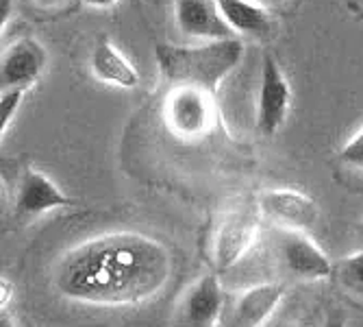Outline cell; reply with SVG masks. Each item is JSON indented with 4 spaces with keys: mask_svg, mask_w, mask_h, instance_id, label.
Instances as JSON below:
<instances>
[{
    "mask_svg": "<svg viewBox=\"0 0 363 327\" xmlns=\"http://www.w3.org/2000/svg\"><path fill=\"white\" fill-rule=\"evenodd\" d=\"M324 327H346V323L340 316H328L326 323H324Z\"/></svg>",
    "mask_w": 363,
    "mask_h": 327,
    "instance_id": "7402d4cb",
    "label": "cell"
},
{
    "mask_svg": "<svg viewBox=\"0 0 363 327\" xmlns=\"http://www.w3.org/2000/svg\"><path fill=\"white\" fill-rule=\"evenodd\" d=\"M83 3L87 7H94V9H107L116 3V0H83Z\"/></svg>",
    "mask_w": 363,
    "mask_h": 327,
    "instance_id": "ffe728a7",
    "label": "cell"
},
{
    "mask_svg": "<svg viewBox=\"0 0 363 327\" xmlns=\"http://www.w3.org/2000/svg\"><path fill=\"white\" fill-rule=\"evenodd\" d=\"M218 7L226 24L240 36L268 38L272 33V20L268 11L250 0H218Z\"/></svg>",
    "mask_w": 363,
    "mask_h": 327,
    "instance_id": "5bb4252c",
    "label": "cell"
},
{
    "mask_svg": "<svg viewBox=\"0 0 363 327\" xmlns=\"http://www.w3.org/2000/svg\"><path fill=\"white\" fill-rule=\"evenodd\" d=\"M9 297H13V284L7 277H3L0 279V310H7Z\"/></svg>",
    "mask_w": 363,
    "mask_h": 327,
    "instance_id": "ac0fdd59",
    "label": "cell"
},
{
    "mask_svg": "<svg viewBox=\"0 0 363 327\" xmlns=\"http://www.w3.org/2000/svg\"><path fill=\"white\" fill-rule=\"evenodd\" d=\"M250 3H257L261 7H266V5H279V3H283V0H250Z\"/></svg>",
    "mask_w": 363,
    "mask_h": 327,
    "instance_id": "603a6c76",
    "label": "cell"
},
{
    "mask_svg": "<svg viewBox=\"0 0 363 327\" xmlns=\"http://www.w3.org/2000/svg\"><path fill=\"white\" fill-rule=\"evenodd\" d=\"M72 205V199L44 173L28 168L20 177L18 194H16V210L24 216H42L52 210H61Z\"/></svg>",
    "mask_w": 363,
    "mask_h": 327,
    "instance_id": "8fae6325",
    "label": "cell"
},
{
    "mask_svg": "<svg viewBox=\"0 0 363 327\" xmlns=\"http://www.w3.org/2000/svg\"><path fill=\"white\" fill-rule=\"evenodd\" d=\"M285 297V290L281 284L266 282L250 286L240 294L235 304V321L242 327H263L268 318L274 314V310L281 306Z\"/></svg>",
    "mask_w": 363,
    "mask_h": 327,
    "instance_id": "4fadbf2b",
    "label": "cell"
},
{
    "mask_svg": "<svg viewBox=\"0 0 363 327\" xmlns=\"http://www.w3.org/2000/svg\"><path fill=\"white\" fill-rule=\"evenodd\" d=\"M174 18L179 28L191 38L218 42L235 36L222 18L218 0H174Z\"/></svg>",
    "mask_w": 363,
    "mask_h": 327,
    "instance_id": "30bf717a",
    "label": "cell"
},
{
    "mask_svg": "<svg viewBox=\"0 0 363 327\" xmlns=\"http://www.w3.org/2000/svg\"><path fill=\"white\" fill-rule=\"evenodd\" d=\"M0 327H18L16 321H13V316L7 314V310L0 312Z\"/></svg>",
    "mask_w": 363,
    "mask_h": 327,
    "instance_id": "44dd1931",
    "label": "cell"
},
{
    "mask_svg": "<svg viewBox=\"0 0 363 327\" xmlns=\"http://www.w3.org/2000/svg\"><path fill=\"white\" fill-rule=\"evenodd\" d=\"M222 310L224 288L218 275H203L185 290L177 310L174 327H218Z\"/></svg>",
    "mask_w": 363,
    "mask_h": 327,
    "instance_id": "52a82bcc",
    "label": "cell"
},
{
    "mask_svg": "<svg viewBox=\"0 0 363 327\" xmlns=\"http://www.w3.org/2000/svg\"><path fill=\"white\" fill-rule=\"evenodd\" d=\"M35 3H40V5H44V7H48V5H55L57 0H35Z\"/></svg>",
    "mask_w": 363,
    "mask_h": 327,
    "instance_id": "cb8c5ba5",
    "label": "cell"
},
{
    "mask_svg": "<svg viewBox=\"0 0 363 327\" xmlns=\"http://www.w3.org/2000/svg\"><path fill=\"white\" fill-rule=\"evenodd\" d=\"M259 212L283 227L285 232H305L318 220V203L309 194L294 188H274L259 194Z\"/></svg>",
    "mask_w": 363,
    "mask_h": 327,
    "instance_id": "5b68a950",
    "label": "cell"
},
{
    "mask_svg": "<svg viewBox=\"0 0 363 327\" xmlns=\"http://www.w3.org/2000/svg\"><path fill=\"white\" fill-rule=\"evenodd\" d=\"M89 65L91 73L98 81L116 85V87H124V90H133L140 83V75L138 70L130 65V61L124 57V53L107 38H98L91 57H89Z\"/></svg>",
    "mask_w": 363,
    "mask_h": 327,
    "instance_id": "7c38bea8",
    "label": "cell"
},
{
    "mask_svg": "<svg viewBox=\"0 0 363 327\" xmlns=\"http://www.w3.org/2000/svg\"><path fill=\"white\" fill-rule=\"evenodd\" d=\"M259 208H235L222 216L213 238V262L220 273L230 271L259 238Z\"/></svg>",
    "mask_w": 363,
    "mask_h": 327,
    "instance_id": "277c9868",
    "label": "cell"
},
{
    "mask_svg": "<svg viewBox=\"0 0 363 327\" xmlns=\"http://www.w3.org/2000/svg\"><path fill=\"white\" fill-rule=\"evenodd\" d=\"M342 159L350 166H363V129L342 149Z\"/></svg>",
    "mask_w": 363,
    "mask_h": 327,
    "instance_id": "e0dca14e",
    "label": "cell"
},
{
    "mask_svg": "<svg viewBox=\"0 0 363 327\" xmlns=\"http://www.w3.org/2000/svg\"><path fill=\"white\" fill-rule=\"evenodd\" d=\"M11 9H13V0H0V26L3 28L11 16Z\"/></svg>",
    "mask_w": 363,
    "mask_h": 327,
    "instance_id": "d6986e66",
    "label": "cell"
},
{
    "mask_svg": "<svg viewBox=\"0 0 363 327\" xmlns=\"http://www.w3.org/2000/svg\"><path fill=\"white\" fill-rule=\"evenodd\" d=\"M48 61L46 48L35 38H20L3 50L0 59V85L3 90L24 87L38 83Z\"/></svg>",
    "mask_w": 363,
    "mask_h": 327,
    "instance_id": "ba28073f",
    "label": "cell"
},
{
    "mask_svg": "<svg viewBox=\"0 0 363 327\" xmlns=\"http://www.w3.org/2000/svg\"><path fill=\"white\" fill-rule=\"evenodd\" d=\"M244 57V44L235 38L207 42L203 46L159 44L155 59L161 75L174 85H187L216 94L220 83L235 70Z\"/></svg>",
    "mask_w": 363,
    "mask_h": 327,
    "instance_id": "7a4b0ae2",
    "label": "cell"
},
{
    "mask_svg": "<svg viewBox=\"0 0 363 327\" xmlns=\"http://www.w3.org/2000/svg\"><path fill=\"white\" fill-rule=\"evenodd\" d=\"M28 90L24 87H11V90H3V96H0V136L7 134V127L9 122L16 118L20 105H22V98Z\"/></svg>",
    "mask_w": 363,
    "mask_h": 327,
    "instance_id": "2e32d148",
    "label": "cell"
},
{
    "mask_svg": "<svg viewBox=\"0 0 363 327\" xmlns=\"http://www.w3.org/2000/svg\"><path fill=\"white\" fill-rule=\"evenodd\" d=\"M281 262L285 264L287 273L298 279L318 282L328 275H333V264L326 257V253L303 232H285L281 247Z\"/></svg>",
    "mask_w": 363,
    "mask_h": 327,
    "instance_id": "9c48e42d",
    "label": "cell"
},
{
    "mask_svg": "<svg viewBox=\"0 0 363 327\" xmlns=\"http://www.w3.org/2000/svg\"><path fill=\"white\" fill-rule=\"evenodd\" d=\"M170 277L172 253L166 245L140 232H113L65 253L55 288L79 304L124 308L157 297Z\"/></svg>",
    "mask_w": 363,
    "mask_h": 327,
    "instance_id": "6da1fadb",
    "label": "cell"
},
{
    "mask_svg": "<svg viewBox=\"0 0 363 327\" xmlns=\"http://www.w3.org/2000/svg\"><path fill=\"white\" fill-rule=\"evenodd\" d=\"M163 116H166L168 129L174 136L183 140L203 138L216 122L213 94L187 85H177L166 98Z\"/></svg>",
    "mask_w": 363,
    "mask_h": 327,
    "instance_id": "3957f363",
    "label": "cell"
},
{
    "mask_svg": "<svg viewBox=\"0 0 363 327\" xmlns=\"http://www.w3.org/2000/svg\"><path fill=\"white\" fill-rule=\"evenodd\" d=\"M291 107V90L272 55L263 57L261 63V85H259V107L257 129L263 136H274L285 124Z\"/></svg>",
    "mask_w": 363,
    "mask_h": 327,
    "instance_id": "8992f818",
    "label": "cell"
},
{
    "mask_svg": "<svg viewBox=\"0 0 363 327\" xmlns=\"http://www.w3.org/2000/svg\"><path fill=\"white\" fill-rule=\"evenodd\" d=\"M333 275L348 294L363 301V251L344 257L337 267H333Z\"/></svg>",
    "mask_w": 363,
    "mask_h": 327,
    "instance_id": "9a60e30c",
    "label": "cell"
}]
</instances>
